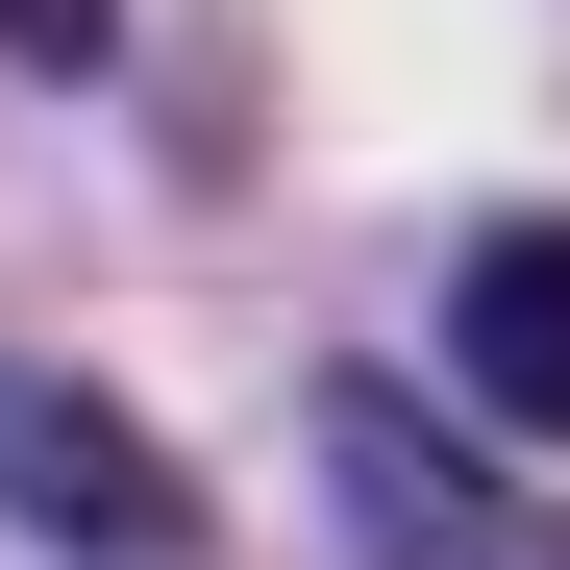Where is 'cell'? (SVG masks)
<instances>
[{
	"mask_svg": "<svg viewBox=\"0 0 570 570\" xmlns=\"http://www.w3.org/2000/svg\"><path fill=\"white\" fill-rule=\"evenodd\" d=\"M446 372H471V422H497L521 471H570V224H471V273H446Z\"/></svg>",
	"mask_w": 570,
	"mask_h": 570,
	"instance_id": "3957f363",
	"label": "cell"
},
{
	"mask_svg": "<svg viewBox=\"0 0 570 570\" xmlns=\"http://www.w3.org/2000/svg\"><path fill=\"white\" fill-rule=\"evenodd\" d=\"M0 50H26V75H100V50H125V0H0Z\"/></svg>",
	"mask_w": 570,
	"mask_h": 570,
	"instance_id": "277c9868",
	"label": "cell"
},
{
	"mask_svg": "<svg viewBox=\"0 0 570 570\" xmlns=\"http://www.w3.org/2000/svg\"><path fill=\"white\" fill-rule=\"evenodd\" d=\"M298 471H323L347 570H570V497L521 446H471L446 397H397V372H323V397H298Z\"/></svg>",
	"mask_w": 570,
	"mask_h": 570,
	"instance_id": "6da1fadb",
	"label": "cell"
},
{
	"mask_svg": "<svg viewBox=\"0 0 570 570\" xmlns=\"http://www.w3.org/2000/svg\"><path fill=\"white\" fill-rule=\"evenodd\" d=\"M0 521L50 570H224V521L174 497V446L125 397H75V372H26V347H0Z\"/></svg>",
	"mask_w": 570,
	"mask_h": 570,
	"instance_id": "7a4b0ae2",
	"label": "cell"
}]
</instances>
